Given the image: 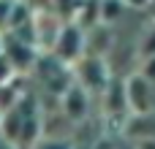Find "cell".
<instances>
[{"label":"cell","mask_w":155,"mask_h":149,"mask_svg":"<svg viewBox=\"0 0 155 149\" xmlns=\"http://www.w3.org/2000/svg\"><path fill=\"white\" fill-rule=\"evenodd\" d=\"M63 92H65V98H63V103H65V117H68V119H82L84 111H87V92H84L82 87H68V90H63Z\"/></svg>","instance_id":"3957f363"},{"label":"cell","mask_w":155,"mask_h":149,"mask_svg":"<svg viewBox=\"0 0 155 149\" xmlns=\"http://www.w3.org/2000/svg\"><path fill=\"white\" fill-rule=\"evenodd\" d=\"M3 54L8 57V62L19 71H27L33 62H35V52H33V43H27L22 35H11L8 41H3Z\"/></svg>","instance_id":"7a4b0ae2"},{"label":"cell","mask_w":155,"mask_h":149,"mask_svg":"<svg viewBox=\"0 0 155 149\" xmlns=\"http://www.w3.org/2000/svg\"><path fill=\"white\" fill-rule=\"evenodd\" d=\"M79 76L84 79L87 87H104L106 84V73H104V62L98 57H87L79 62Z\"/></svg>","instance_id":"277c9868"},{"label":"cell","mask_w":155,"mask_h":149,"mask_svg":"<svg viewBox=\"0 0 155 149\" xmlns=\"http://www.w3.org/2000/svg\"><path fill=\"white\" fill-rule=\"evenodd\" d=\"M14 76H16V68L8 62V57L0 52V84H5V81H14Z\"/></svg>","instance_id":"52a82bcc"},{"label":"cell","mask_w":155,"mask_h":149,"mask_svg":"<svg viewBox=\"0 0 155 149\" xmlns=\"http://www.w3.org/2000/svg\"><path fill=\"white\" fill-rule=\"evenodd\" d=\"M125 5H131V8H144V5H150V0H123Z\"/></svg>","instance_id":"9c48e42d"},{"label":"cell","mask_w":155,"mask_h":149,"mask_svg":"<svg viewBox=\"0 0 155 149\" xmlns=\"http://www.w3.org/2000/svg\"><path fill=\"white\" fill-rule=\"evenodd\" d=\"M98 3H101L98 14H101L104 22H112V19H117L123 14V0H98Z\"/></svg>","instance_id":"8992f818"},{"label":"cell","mask_w":155,"mask_h":149,"mask_svg":"<svg viewBox=\"0 0 155 149\" xmlns=\"http://www.w3.org/2000/svg\"><path fill=\"white\" fill-rule=\"evenodd\" d=\"M8 3H16V0H8Z\"/></svg>","instance_id":"8fae6325"},{"label":"cell","mask_w":155,"mask_h":149,"mask_svg":"<svg viewBox=\"0 0 155 149\" xmlns=\"http://www.w3.org/2000/svg\"><path fill=\"white\" fill-rule=\"evenodd\" d=\"M52 49H54V57L60 62H74L79 60L82 49H84V33L79 30V24H65L57 30L54 41H52Z\"/></svg>","instance_id":"6da1fadb"},{"label":"cell","mask_w":155,"mask_h":149,"mask_svg":"<svg viewBox=\"0 0 155 149\" xmlns=\"http://www.w3.org/2000/svg\"><path fill=\"white\" fill-rule=\"evenodd\" d=\"M38 149H71V147L63 144V141H57V138H52L49 144H44V147H38Z\"/></svg>","instance_id":"ba28073f"},{"label":"cell","mask_w":155,"mask_h":149,"mask_svg":"<svg viewBox=\"0 0 155 149\" xmlns=\"http://www.w3.org/2000/svg\"><path fill=\"white\" fill-rule=\"evenodd\" d=\"M125 98H128V106L131 109L144 111L147 109V81L144 79H131L128 87H125Z\"/></svg>","instance_id":"5b68a950"},{"label":"cell","mask_w":155,"mask_h":149,"mask_svg":"<svg viewBox=\"0 0 155 149\" xmlns=\"http://www.w3.org/2000/svg\"><path fill=\"white\" fill-rule=\"evenodd\" d=\"M0 52H3V38H0Z\"/></svg>","instance_id":"30bf717a"}]
</instances>
